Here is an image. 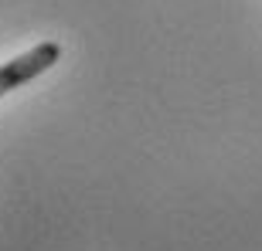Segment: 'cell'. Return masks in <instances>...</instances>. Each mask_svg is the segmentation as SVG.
I'll use <instances>...</instances> for the list:
<instances>
[{
    "label": "cell",
    "mask_w": 262,
    "mask_h": 251,
    "mask_svg": "<svg viewBox=\"0 0 262 251\" xmlns=\"http://www.w3.org/2000/svg\"><path fill=\"white\" fill-rule=\"evenodd\" d=\"M58 58H61V44L58 41H41L38 48L24 51L20 58L0 65V98L7 95V92H14V88L28 85L31 78L45 75L51 65H58Z\"/></svg>",
    "instance_id": "cell-1"
}]
</instances>
